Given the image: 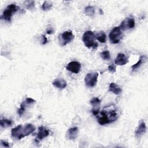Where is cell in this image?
Listing matches in <instances>:
<instances>
[{
    "mask_svg": "<svg viewBox=\"0 0 148 148\" xmlns=\"http://www.w3.org/2000/svg\"><path fill=\"white\" fill-rule=\"evenodd\" d=\"M98 123L101 125H104L112 123L118 118V114L116 109L112 106L105 108L95 116Z\"/></svg>",
    "mask_w": 148,
    "mask_h": 148,
    "instance_id": "obj_1",
    "label": "cell"
},
{
    "mask_svg": "<svg viewBox=\"0 0 148 148\" xmlns=\"http://www.w3.org/2000/svg\"><path fill=\"white\" fill-rule=\"evenodd\" d=\"M35 130V127L32 124L28 123L24 125L20 124L11 130V135L17 139H21L26 136L32 133Z\"/></svg>",
    "mask_w": 148,
    "mask_h": 148,
    "instance_id": "obj_2",
    "label": "cell"
},
{
    "mask_svg": "<svg viewBox=\"0 0 148 148\" xmlns=\"http://www.w3.org/2000/svg\"><path fill=\"white\" fill-rule=\"evenodd\" d=\"M95 36L93 32L91 31H86L82 36V40L84 45L88 48H97L98 47V43L95 42Z\"/></svg>",
    "mask_w": 148,
    "mask_h": 148,
    "instance_id": "obj_3",
    "label": "cell"
},
{
    "mask_svg": "<svg viewBox=\"0 0 148 148\" xmlns=\"http://www.w3.org/2000/svg\"><path fill=\"white\" fill-rule=\"evenodd\" d=\"M19 9L20 8L15 4L9 5L3 12V13L1 16V19H3L5 21L10 22L13 15L16 13Z\"/></svg>",
    "mask_w": 148,
    "mask_h": 148,
    "instance_id": "obj_4",
    "label": "cell"
},
{
    "mask_svg": "<svg viewBox=\"0 0 148 148\" xmlns=\"http://www.w3.org/2000/svg\"><path fill=\"white\" fill-rule=\"evenodd\" d=\"M122 30L120 27H114L109 34V38L110 43L113 44L118 43L123 38Z\"/></svg>",
    "mask_w": 148,
    "mask_h": 148,
    "instance_id": "obj_5",
    "label": "cell"
},
{
    "mask_svg": "<svg viewBox=\"0 0 148 148\" xmlns=\"http://www.w3.org/2000/svg\"><path fill=\"white\" fill-rule=\"evenodd\" d=\"M75 36L73 35L71 31H64L59 35L58 40L60 45L62 46L66 45V44L71 42L74 39Z\"/></svg>",
    "mask_w": 148,
    "mask_h": 148,
    "instance_id": "obj_6",
    "label": "cell"
},
{
    "mask_svg": "<svg viewBox=\"0 0 148 148\" xmlns=\"http://www.w3.org/2000/svg\"><path fill=\"white\" fill-rule=\"evenodd\" d=\"M98 73L97 72L88 73L84 77V82L87 87H94L97 84L98 81Z\"/></svg>",
    "mask_w": 148,
    "mask_h": 148,
    "instance_id": "obj_7",
    "label": "cell"
},
{
    "mask_svg": "<svg viewBox=\"0 0 148 148\" xmlns=\"http://www.w3.org/2000/svg\"><path fill=\"white\" fill-rule=\"evenodd\" d=\"M135 25V22L134 18L132 17H127L121 21L119 27L121 30H126L134 28Z\"/></svg>",
    "mask_w": 148,
    "mask_h": 148,
    "instance_id": "obj_8",
    "label": "cell"
},
{
    "mask_svg": "<svg viewBox=\"0 0 148 148\" xmlns=\"http://www.w3.org/2000/svg\"><path fill=\"white\" fill-rule=\"evenodd\" d=\"M66 69L72 73H78L81 69V64L77 61H71L67 64Z\"/></svg>",
    "mask_w": 148,
    "mask_h": 148,
    "instance_id": "obj_9",
    "label": "cell"
},
{
    "mask_svg": "<svg viewBox=\"0 0 148 148\" xmlns=\"http://www.w3.org/2000/svg\"><path fill=\"white\" fill-rule=\"evenodd\" d=\"M35 102V101L29 97H27L24 101H23L21 105H20V108L18 109L17 110V113L19 114L20 116H21L24 112L25 110V108L28 105H32L33 103H34Z\"/></svg>",
    "mask_w": 148,
    "mask_h": 148,
    "instance_id": "obj_10",
    "label": "cell"
},
{
    "mask_svg": "<svg viewBox=\"0 0 148 148\" xmlns=\"http://www.w3.org/2000/svg\"><path fill=\"white\" fill-rule=\"evenodd\" d=\"M49 135V130L44 127L43 126H40L38 127V132L37 133V136L36 138V141L42 140L43 138L47 137Z\"/></svg>",
    "mask_w": 148,
    "mask_h": 148,
    "instance_id": "obj_11",
    "label": "cell"
},
{
    "mask_svg": "<svg viewBox=\"0 0 148 148\" xmlns=\"http://www.w3.org/2000/svg\"><path fill=\"white\" fill-rule=\"evenodd\" d=\"M78 132L79 130L77 127L70 128L66 132V138L69 140H74L77 137Z\"/></svg>",
    "mask_w": 148,
    "mask_h": 148,
    "instance_id": "obj_12",
    "label": "cell"
},
{
    "mask_svg": "<svg viewBox=\"0 0 148 148\" xmlns=\"http://www.w3.org/2000/svg\"><path fill=\"white\" fill-rule=\"evenodd\" d=\"M128 58L123 53L118 54L114 60V63L116 64V65H120V66L125 65L127 63H128Z\"/></svg>",
    "mask_w": 148,
    "mask_h": 148,
    "instance_id": "obj_13",
    "label": "cell"
},
{
    "mask_svg": "<svg viewBox=\"0 0 148 148\" xmlns=\"http://www.w3.org/2000/svg\"><path fill=\"white\" fill-rule=\"evenodd\" d=\"M146 124L144 121H142L139 125L138 126L137 128L135 130V136L137 138H140L141 136H142L143 134L146 133Z\"/></svg>",
    "mask_w": 148,
    "mask_h": 148,
    "instance_id": "obj_14",
    "label": "cell"
},
{
    "mask_svg": "<svg viewBox=\"0 0 148 148\" xmlns=\"http://www.w3.org/2000/svg\"><path fill=\"white\" fill-rule=\"evenodd\" d=\"M52 84L55 87H56L58 89H60V90H62V89L65 88L67 86L66 82L61 78H57V79H55L53 82Z\"/></svg>",
    "mask_w": 148,
    "mask_h": 148,
    "instance_id": "obj_15",
    "label": "cell"
},
{
    "mask_svg": "<svg viewBox=\"0 0 148 148\" xmlns=\"http://www.w3.org/2000/svg\"><path fill=\"white\" fill-rule=\"evenodd\" d=\"M109 90L111 92L116 95H120L122 91L121 88L117 84L113 82L109 84Z\"/></svg>",
    "mask_w": 148,
    "mask_h": 148,
    "instance_id": "obj_16",
    "label": "cell"
},
{
    "mask_svg": "<svg viewBox=\"0 0 148 148\" xmlns=\"http://www.w3.org/2000/svg\"><path fill=\"white\" fill-rule=\"evenodd\" d=\"M146 60H147V57L146 56H141L140 57V58L139 59L138 61L136 64H135L131 66L132 71L134 72V71H136L137 69H138L143 63H145L146 62Z\"/></svg>",
    "mask_w": 148,
    "mask_h": 148,
    "instance_id": "obj_17",
    "label": "cell"
},
{
    "mask_svg": "<svg viewBox=\"0 0 148 148\" xmlns=\"http://www.w3.org/2000/svg\"><path fill=\"white\" fill-rule=\"evenodd\" d=\"M90 103L91 106L93 107L92 109L95 110H99V106L101 104V100L97 98V97H94L92 98L90 100Z\"/></svg>",
    "mask_w": 148,
    "mask_h": 148,
    "instance_id": "obj_18",
    "label": "cell"
},
{
    "mask_svg": "<svg viewBox=\"0 0 148 148\" xmlns=\"http://www.w3.org/2000/svg\"><path fill=\"white\" fill-rule=\"evenodd\" d=\"M95 36V39H97L101 43H105L106 40V34L103 31H100L97 33Z\"/></svg>",
    "mask_w": 148,
    "mask_h": 148,
    "instance_id": "obj_19",
    "label": "cell"
},
{
    "mask_svg": "<svg viewBox=\"0 0 148 148\" xmlns=\"http://www.w3.org/2000/svg\"><path fill=\"white\" fill-rule=\"evenodd\" d=\"M12 123H13V121L11 120L3 119L1 120L0 125L2 128H8V127L11 126Z\"/></svg>",
    "mask_w": 148,
    "mask_h": 148,
    "instance_id": "obj_20",
    "label": "cell"
},
{
    "mask_svg": "<svg viewBox=\"0 0 148 148\" xmlns=\"http://www.w3.org/2000/svg\"><path fill=\"white\" fill-rule=\"evenodd\" d=\"M84 13L89 16H93L95 13V9L94 6H88L84 9Z\"/></svg>",
    "mask_w": 148,
    "mask_h": 148,
    "instance_id": "obj_21",
    "label": "cell"
},
{
    "mask_svg": "<svg viewBox=\"0 0 148 148\" xmlns=\"http://www.w3.org/2000/svg\"><path fill=\"white\" fill-rule=\"evenodd\" d=\"M52 5H53V4L51 1H46L43 3V4L42 5V9L44 11H48L51 8Z\"/></svg>",
    "mask_w": 148,
    "mask_h": 148,
    "instance_id": "obj_22",
    "label": "cell"
},
{
    "mask_svg": "<svg viewBox=\"0 0 148 148\" xmlns=\"http://www.w3.org/2000/svg\"><path fill=\"white\" fill-rule=\"evenodd\" d=\"M24 5L25 7L29 10L33 9L35 6V3L33 1H25L24 2Z\"/></svg>",
    "mask_w": 148,
    "mask_h": 148,
    "instance_id": "obj_23",
    "label": "cell"
},
{
    "mask_svg": "<svg viewBox=\"0 0 148 148\" xmlns=\"http://www.w3.org/2000/svg\"><path fill=\"white\" fill-rule=\"evenodd\" d=\"M101 57L102 59L105 61L109 60L110 59V54L108 50H105L101 53Z\"/></svg>",
    "mask_w": 148,
    "mask_h": 148,
    "instance_id": "obj_24",
    "label": "cell"
},
{
    "mask_svg": "<svg viewBox=\"0 0 148 148\" xmlns=\"http://www.w3.org/2000/svg\"><path fill=\"white\" fill-rule=\"evenodd\" d=\"M116 66H115V65L114 64H112L111 65H110L109 66H108V70L111 73H114L116 71Z\"/></svg>",
    "mask_w": 148,
    "mask_h": 148,
    "instance_id": "obj_25",
    "label": "cell"
},
{
    "mask_svg": "<svg viewBox=\"0 0 148 148\" xmlns=\"http://www.w3.org/2000/svg\"><path fill=\"white\" fill-rule=\"evenodd\" d=\"M1 145H2L3 147H10L9 143L8 142H6L5 140H1Z\"/></svg>",
    "mask_w": 148,
    "mask_h": 148,
    "instance_id": "obj_26",
    "label": "cell"
},
{
    "mask_svg": "<svg viewBox=\"0 0 148 148\" xmlns=\"http://www.w3.org/2000/svg\"><path fill=\"white\" fill-rule=\"evenodd\" d=\"M42 39H43V40H42V45H45V44L47 43V38H46V37L45 36V35H42Z\"/></svg>",
    "mask_w": 148,
    "mask_h": 148,
    "instance_id": "obj_27",
    "label": "cell"
},
{
    "mask_svg": "<svg viewBox=\"0 0 148 148\" xmlns=\"http://www.w3.org/2000/svg\"><path fill=\"white\" fill-rule=\"evenodd\" d=\"M46 32L47 34H51L53 33V31L52 29H49V30H47Z\"/></svg>",
    "mask_w": 148,
    "mask_h": 148,
    "instance_id": "obj_28",
    "label": "cell"
}]
</instances>
